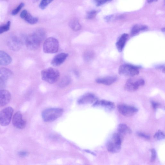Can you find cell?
<instances>
[{
    "mask_svg": "<svg viewBox=\"0 0 165 165\" xmlns=\"http://www.w3.org/2000/svg\"><path fill=\"white\" fill-rule=\"evenodd\" d=\"M122 18L121 16H118L116 17L114 16L113 15H110L106 16L105 18V20L107 22H109V21H112L114 19H119Z\"/></svg>",
    "mask_w": 165,
    "mask_h": 165,
    "instance_id": "obj_32",
    "label": "cell"
},
{
    "mask_svg": "<svg viewBox=\"0 0 165 165\" xmlns=\"http://www.w3.org/2000/svg\"><path fill=\"white\" fill-rule=\"evenodd\" d=\"M25 37H24L21 39L16 36H12L9 39L7 43L9 47L13 51H19L23 44L24 43Z\"/></svg>",
    "mask_w": 165,
    "mask_h": 165,
    "instance_id": "obj_8",
    "label": "cell"
},
{
    "mask_svg": "<svg viewBox=\"0 0 165 165\" xmlns=\"http://www.w3.org/2000/svg\"><path fill=\"white\" fill-rule=\"evenodd\" d=\"M93 106L101 107L107 112L112 111L115 108V105L113 103L105 100H97Z\"/></svg>",
    "mask_w": 165,
    "mask_h": 165,
    "instance_id": "obj_12",
    "label": "cell"
},
{
    "mask_svg": "<svg viewBox=\"0 0 165 165\" xmlns=\"http://www.w3.org/2000/svg\"><path fill=\"white\" fill-rule=\"evenodd\" d=\"M154 138L158 140H161L164 139V133L161 130L157 132L155 134Z\"/></svg>",
    "mask_w": 165,
    "mask_h": 165,
    "instance_id": "obj_28",
    "label": "cell"
},
{
    "mask_svg": "<svg viewBox=\"0 0 165 165\" xmlns=\"http://www.w3.org/2000/svg\"><path fill=\"white\" fill-rule=\"evenodd\" d=\"M11 99V94L9 91L4 89L0 90V107L8 104Z\"/></svg>",
    "mask_w": 165,
    "mask_h": 165,
    "instance_id": "obj_14",
    "label": "cell"
},
{
    "mask_svg": "<svg viewBox=\"0 0 165 165\" xmlns=\"http://www.w3.org/2000/svg\"><path fill=\"white\" fill-rule=\"evenodd\" d=\"M42 79L50 84H53L58 80L60 76L59 71L53 68L43 70L41 73Z\"/></svg>",
    "mask_w": 165,
    "mask_h": 165,
    "instance_id": "obj_2",
    "label": "cell"
},
{
    "mask_svg": "<svg viewBox=\"0 0 165 165\" xmlns=\"http://www.w3.org/2000/svg\"><path fill=\"white\" fill-rule=\"evenodd\" d=\"M12 75L10 70L5 68H0V81L6 82Z\"/></svg>",
    "mask_w": 165,
    "mask_h": 165,
    "instance_id": "obj_19",
    "label": "cell"
},
{
    "mask_svg": "<svg viewBox=\"0 0 165 165\" xmlns=\"http://www.w3.org/2000/svg\"><path fill=\"white\" fill-rule=\"evenodd\" d=\"M27 13L28 12L26 10H24L20 14V17L21 18L24 19Z\"/></svg>",
    "mask_w": 165,
    "mask_h": 165,
    "instance_id": "obj_37",
    "label": "cell"
},
{
    "mask_svg": "<svg viewBox=\"0 0 165 165\" xmlns=\"http://www.w3.org/2000/svg\"><path fill=\"white\" fill-rule=\"evenodd\" d=\"M11 25L10 21H9L6 24L0 26V34L9 30Z\"/></svg>",
    "mask_w": 165,
    "mask_h": 165,
    "instance_id": "obj_26",
    "label": "cell"
},
{
    "mask_svg": "<svg viewBox=\"0 0 165 165\" xmlns=\"http://www.w3.org/2000/svg\"><path fill=\"white\" fill-rule=\"evenodd\" d=\"M139 68L129 64H123L119 68L118 72L121 75L133 77L139 74Z\"/></svg>",
    "mask_w": 165,
    "mask_h": 165,
    "instance_id": "obj_6",
    "label": "cell"
},
{
    "mask_svg": "<svg viewBox=\"0 0 165 165\" xmlns=\"http://www.w3.org/2000/svg\"><path fill=\"white\" fill-rule=\"evenodd\" d=\"M6 82L0 81V90L3 89L5 87Z\"/></svg>",
    "mask_w": 165,
    "mask_h": 165,
    "instance_id": "obj_38",
    "label": "cell"
},
{
    "mask_svg": "<svg viewBox=\"0 0 165 165\" xmlns=\"http://www.w3.org/2000/svg\"><path fill=\"white\" fill-rule=\"evenodd\" d=\"M147 26L144 25H136L132 28L131 31V34L134 36L138 34L140 32L144 31L148 29Z\"/></svg>",
    "mask_w": 165,
    "mask_h": 165,
    "instance_id": "obj_20",
    "label": "cell"
},
{
    "mask_svg": "<svg viewBox=\"0 0 165 165\" xmlns=\"http://www.w3.org/2000/svg\"><path fill=\"white\" fill-rule=\"evenodd\" d=\"M118 133L122 135L126 134H130L132 133L131 129L126 125L121 124L119 125L118 127Z\"/></svg>",
    "mask_w": 165,
    "mask_h": 165,
    "instance_id": "obj_21",
    "label": "cell"
},
{
    "mask_svg": "<svg viewBox=\"0 0 165 165\" xmlns=\"http://www.w3.org/2000/svg\"><path fill=\"white\" fill-rule=\"evenodd\" d=\"M24 4L23 3H20L16 9L12 10L11 12L12 15L13 16L16 15L24 6Z\"/></svg>",
    "mask_w": 165,
    "mask_h": 165,
    "instance_id": "obj_30",
    "label": "cell"
},
{
    "mask_svg": "<svg viewBox=\"0 0 165 165\" xmlns=\"http://www.w3.org/2000/svg\"><path fill=\"white\" fill-rule=\"evenodd\" d=\"M69 26L72 29L75 31H80L81 28V25L78 20L76 19H73L70 21Z\"/></svg>",
    "mask_w": 165,
    "mask_h": 165,
    "instance_id": "obj_22",
    "label": "cell"
},
{
    "mask_svg": "<svg viewBox=\"0 0 165 165\" xmlns=\"http://www.w3.org/2000/svg\"><path fill=\"white\" fill-rule=\"evenodd\" d=\"M13 126L18 129H23L26 125V122L23 118L22 113L19 112H17L13 116L12 120Z\"/></svg>",
    "mask_w": 165,
    "mask_h": 165,
    "instance_id": "obj_11",
    "label": "cell"
},
{
    "mask_svg": "<svg viewBox=\"0 0 165 165\" xmlns=\"http://www.w3.org/2000/svg\"><path fill=\"white\" fill-rule=\"evenodd\" d=\"M70 78L68 76L63 77L59 83V86L61 88L65 87L70 82Z\"/></svg>",
    "mask_w": 165,
    "mask_h": 165,
    "instance_id": "obj_24",
    "label": "cell"
},
{
    "mask_svg": "<svg viewBox=\"0 0 165 165\" xmlns=\"http://www.w3.org/2000/svg\"><path fill=\"white\" fill-rule=\"evenodd\" d=\"M43 41L35 32L26 37L25 44L28 49L32 51L38 49Z\"/></svg>",
    "mask_w": 165,
    "mask_h": 165,
    "instance_id": "obj_4",
    "label": "cell"
},
{
    "mask_svg": "<svg viewBox=\"0 0 165 165\" xmlns=\"http://www.w3.org/2000/svg\"><path fill=\"white\" fill-rule=\"evenodd\" d=\"M115 76H108L97 78L96 82L98 84L109 85L115 82L117 80Z\"/></svg>",
    "mask_w": 165,
    "mask_h": 165,
    "instance_id": "obj_16",
    "label": "cell"
},
{
    "mask_svg": "<svg viewBox=\"0 0 165 165\" xmlns=\"http://www.w3.org/2000/svg\"><path fill=\"white\" fill-rule=\"evenodd\" d=\"M59 47L58 40L55 38L50 37L45 41L43 47L44 52L46 53L52 54L58 52Z\"/></svg>",
    "mask_w": 165,
    "mask_h": 165,
    "instance_id": "obj_5",
    "label": "cell"
},
{
    "mask_svg": "<svg viewBox=\"0 0 165 165\" xmlns=\"http://www.w3.org/2000/svg\"><path fill=\"white\" fill-rule=\"evenodd\" d=\"M97 100L96 96L91 93H88L80 97L78 100L80 104H86L94 103Z\"/></svg>",
    "mask_w": 165,
    "mask_h": 165,
    "instance_id": "obj_13",
    "label": "cell"
},
{
    "mask_svg": "<svg viewBox=\"0 0 165 165\" xmlns=\"http://www.w3.org/2000/svg\"><path fill=\"white\" fill-rule=\"evenodd\" d=\"M162 31L163 32H164V31H165V28H162Z\"/></svg>",
    "mask_w": 165,
    "mask_h": 165,
    "instance_id": "obj_40",
    "label": "cell"
},
{
    "mask_svg": "<svg viewBox=\"0 0 165 165\" xmlns=\"http://www.w3.org/2000/svg\"><path fill=\"white\" fill-rule=\"evenodd\" d=\"M39 1V0H33V2H38Z\"/></svg>",
    "mask_w": 165,
    "mask_h": 165,
    "instance_id": "obj_41",
    "label": "cell"
},
{
    "mask_svg": "<svg viewBox=\"0 0 165 165\" xmlns=\"http://www.w3.org/2000/svg\"><path fill=\"white\" fill-rule=\"evenodd\" d=\"M94 53L91 51H88L85 53L84 55V59L85 61L89 62L94 58Z\"/></svg>",
    "mask_w": 165,
    "mask_h": 165,
    "instance_id": "obj_25",
    "label": "cell"
},
{
    "mask_svg": "<svg viewBox=\"0 0 165 165\" xmlns=\"http://www.w3.org/2000/svg\"><path fill=\"white\" fill-rule=\"evenodd\" d=\"M11 56L6 52L0 51V65L7 66L12 62Z\"/></svg>",
    "mask_w": 165,
    "mask_h": 165,
    "instance_id": "obj_18",
    "label": "cell"
},
{
    "mask_svg": "<svg viewBox=\"0 0 165 165\" xmlns=\"http://www.w3.org/2000/svg\"><path fill=\"white\" fill-rule=\"evenodd\" d=\"M53 0H42L39 5V8L42 10L45 9L47 6Z\"/></svg>",
    "mask_w": 165,
    "mask_h": 165,
    "instance_id": "obj_27",
    "label": "cell"
},
{
    "mask_svg": "<svg viewBox=\"0 0 165 165\" xmlns=\"http://www.w3.org/2000/svg\"><path fill=\"white\" fill-rule=\"evenodd\" d=\"M68 56V54L63 53L57 54L54 57L51 64L54 66H59L65 61Z\"/></svg>",
    "mask_w": 165,
    "mask_h": 165,
    "instance_id": "obj_15",
    "label": "cell"
},
{
    "mask_svg": "<svg viewBox=\"0 0 165 165\" xmlns=\"http://www.w3.org/2000/svg\"><path fill=\"white\" fill-rule=\"evenodd\" d=\"M158 0H147V2L149 3H152L155 2H156Z\"/></svg>",
    "mask_w": 165,
    "mask_h": 165,
    "instance_id": "obj_39",
    "label": "cell"
},
{
    "mask_svg": "<svg viewBox=\"0 0 165 165\" xmlns=\"http://www.w3.org/2000/svg\"><path fill=\"white\" fill-rule=\"evenodd\" d=\"M137 135L139 137L143 138L146 139H150V136L149 135L142 132H138L137 133Z\"/></svg>",
    "mask_w": 165,
    "mask_h": 165,
    "instance_id": "obj_34",
    "label": "cell"
},
{
    "mask_svg": "<svg viewBox=\"0 0 165 165\" xmlns=\"http://www.w3.org/2000/svg\"><path fill=\"white\" fill-rule=\"evenodd\" d=\"M13 112L12 107H6L0 112V124L3 126L8 125L10 122Z\"/></svg>",
    "mask_w": 165,
    "mask_h": 165,
    "instance_id": "obj_7",
    "label": "cell"
},
{
    "mask_svg": "<svg viewBox=\"0 0 165 165\" xmlns=\"http://www.w3.org/2000/svg\"><path fill=\"white\" fill-rule=\"evenodd\" d=\"M122 142V135L118 133L114 134L106 143V148L110 153L114 154L120 152Z\"/></svg>",
    "mask_w": 165,
    "mask_h": 165,
    "instance_id": "obj_1",
    "label": "cell"
},
{
    "mask_svg": "<svg viewBox=\"0 0 165 165\" xmlns=\"http://www.w3.org/2000/svg\"><path fill=\"white\" fill-rule=\"evenodd\" d=\"M18 155L21 157L26 156L28 155V153L25 151H21L18 153Z\"/></svg>",
    "mask_w": 165,
    "mask_h": 165,
    "instance_id": "obj_36",
    "label": "cell"
},
{
    "mask_svg": "<svg viewBox=\"0 0 165 165\" xmlns=\"http://www.w3.org/2000/svg\"><path fill=\"white\" fill-rule=\"evenodd\" d=\"M118 112L122 115L126 117L132 116L138 112L136 107L124 104L119 105L118 106Z\"/></svg>",
    "mask_w": 165,
    "mask_h": 165,
    "instance_id": "obj_10",
    "label": "cell"
},
{
    "mask_svg": "<svg viewBox=\"0 0 165 165\" xmlns=\"http://www.w3.org/2000/svg\"><path fill=\"white\" fill-rule=\"evenodd\" d=\"M151 161L153 162H154L156 158V152L155 149H153L151 150Z\"/></svg>",
    "mask_w": 165,
    "mask_h": 165,
    "instance_id": "obj_33",
    "label": "cell"
},
{
    "mask_svg": "<svg viewBox=\"0 0 165 165\" xmlns=\"http://www.w3.org/2000/svg\"><path fill=\"white\" fill-rule=\"evenodd\" d=\"M151 104L153 108L155 110L158 108V107H159L160 105L159 104L153 101H152L151 102Z\"/></svg>",
    "mask_w": 165,
    "mask_h": 165,
    "instance_id": "obj_35",
    "label": "cell"
},
{
    "mask_svg": "<svg viewBox=\"0 0 165 165\" xmlns=\"http://www.w3.org/2000/svg\"><path fill=\"white\" fill-rule=\"evenodd\" d=\"M128 38V35L125 33L122 35L116 43V46L119 52L123 51Z\"/></svg>",
    "mask_w": 165,
    "mask_h": 165,
    "instance_id": "obj_17",
    "label": "cell"
},
{
    "mask_svg": "<svg viewBox=\"0 0 165 165\" xmlns=\"http://www.w3.org/2000/svg\"><path fill=\"white\" fill-rule=\"evenodd\" d=\"M145 84V81L142 79L138 80L130 79L126 82L125 88L126 91L133 92L137 91L140 87Z\"/></svg>",
    "mask_w": 165,
    "mask_h": 165,
    "instance_id": "obj_9",
    "label": "cell"
},
{
    "mask_svg": "<svg viewBox=\"0 0 165 165\" xmlns=\"http://www.w3.org/2000/svg\"><path fill=\"white\" fill-rule=\"evenodd\" d=\"M24 19L27 23L32 25L37 23L38 21V18L33 17L28 13L27 14Z\"/></svg>",
    "mask_w": 165,
    "mask_h": 165,
    "instance_id": "obj_23",
    "label": "cell"
},
{
    "mask_svg": "<svg viewBox=\"0 0 165 165\" xmlns=\"http://www.w3.org/2000/svg\"><path fill=\"white\" fill-rule=\"evenodd\" d=\"M98 11L96 10H92L89 11L87 14V18L91 19L95 18L97 15Z\"/></svg>",
    "mask_w": 165,
    "mask_h": 165,
    "instance_id": "obj_29",
    "label": "cell"
},
{
    "mask_svg": "<svg viewBox=\"0 0 165 165\" xmlns=\"http://www.w3.org/2000/svg\"><path fill=\"white\" fill-rule=\"evenodd\" d=\"M112 0H94L97 6H99L112 1Z\"/></svg>",
    "mask_w": 165,
    "mask_h": 165,
    "instance_id": "obj_31",
    "label": "cell"
},
{
    "mask_svg": "<svg viewBox=\"0 0 165 165\" xmlns=\"http://www.w3.org/2000/svg\"><path fill=\"white\" fill-rule=\"evenodd\" d=\"M63 110L59 108H50L43 111L42 116L43 120L45 122H52L61 117Z\"/></svg>",
    "mask_w": 165,
    "mask_h": 165,
    "instance_id": "obj_3",
    "label": "cell"
}]
</instances>
